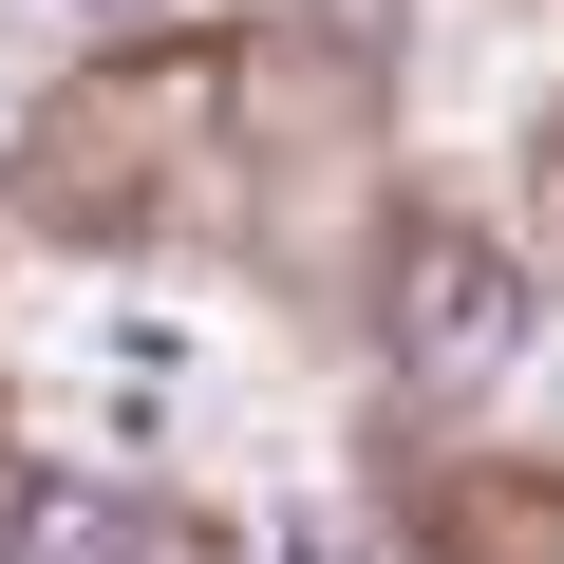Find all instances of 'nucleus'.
Wrapping results in <instances>:
<instances>
[{"instance_id": "2", "label": "nucleus", "mask_w": 564, "mask_h": 564, "mask_svg": "<svg viewBox=\"0 0 564 564\" xmlns=\"http://www.w3.org/2000/svg\"><path fill=\"white\" fill-rule=\"evenodd\" d=\"M0 564H151V508H113L95 470H0Z\"/></svg>"}, {"instance_id": "4", "label": "nucleus", "mask_w": 564, "mask_h": 564, "mask_svg": "<svg viewBox=\"0 0 564 564\" xmlns=\"http://www.w3.org/2000/svg\"><path fill=\"white\" fill-rule=\"evenodd\" d=\"M76 20H151V0H76Z\"/></svg>"}, {"instance_id": "3", "label": "nucleus", "mask_w": 564, "mask_h": 564, "mask_svg": "<svg viewBox=\"0 0 564 564\" xmlns=\"http://www.w3.org/2000/svg\"><path fill=\"white\" fill-rule=\"evenodd\" d=\"M282 564H377V545H358V527H321V508H302V545H282Z\"/></svg>"}, {"instance_id": "1", "label": "nucleus", "mask_w": 564, "mask_h": 564, "mask_svg": "<svg viewBox=\"0 0 564 564\" xmlns=\"http://www.w3.org/2000/svg\"><path fill=\"white\" fill-rule=\"evenodd\" d=\"M395 358H414L433 395H470V377L527 358V263H508L489 226H433V245L395 263Z\"/></svg>"}]
</instances>
